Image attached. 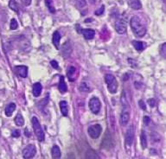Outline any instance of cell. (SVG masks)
I'll return each mask as SVG.
<instances>
[{
	"label": "cell",
	"mask_w": 166,
	"mask_h": 159,
	"mask_svg": "<svg viewBox=\"0 0 166 159\" xmlns=\"http://www.w3.org/2000/svg\"><path fill=\"white\" fill-rule=\"evenodd\" d=\"M15 71L17 75L22 78H26L28 75V68L26 66H16L15 67Z\"/></svg>",
	"instance_id": "cell-11"
},
{
	"label": "cell",
	"mask_w": 166,
	"mask_h": 159,
	"mask_svg": "<svg viewBox=\"0 0 166 159\" xmlns=\"http://www.w3.org/2000/svg\"><path fill=\"white\" fill-rule=\"evenodd\" d=\"M53 44L54 46L56 47V49H59L60 48V41H61V35L58 31H55L54 34H53Z\"/></svg>",
	"instance_id": "cell-13"
},
{
	"label": "cell",
	"mask_w": 166,
	"mask_h": 159,
	"mask_svg": "<svg viewBox=\"0 0 166 159\" xmlns=\"http://www.w3.org/2000/svg\"><path fill=\"white\" fill-rule=\"evenodd\" d=\"M67 75L68 78L70 81H74L76 80L77 76H78V73H77L76 68L74 66H70L67 69Z\"/></svg>",
	"instance_id": "cell-10"
},
{
	"label": "cell",
	"mask_w": 166,
	"mask_h": 159,
	"mask_svg": "<svg viewBox=\"0 0 166 159\" xmlns=\"http://www.w3.org/2000/svg\"><path fill=\"white\" fill-rule=\"evenodd\" d=\"M18 27V24H17V22H16V20L15 18H13L11 21V30H16Z\"/></svg>",
	"instance_id": "cell-29"
},
{
	"label": "cell",
	"mask_w": 166,
	"mask_h": 159,
	"mask_svg": "<svg viewBox=\"0 0 166 159\" xmlns=\"http://www.w3.org/2000/svg\"><path fill=\"white\" fill-rule=\"evenodd\" d=\"M125 139H126V145L128 146H131L132 143H133L134 140V127L132 125L130 126L127 131H126V137H125Z\"/></svg>",
	"instance_id": "cell-9"
},
{
	"label": "cell",
	"mask_w": 166,
	"mask_h": 159,
	"mask_svg": "<svg viewBox=\"0 0 166 159\" xmlns=\"http://www.w3.org/2000/svg\"><path fill=\"white\" fill-rule=\"evenodd\" d=\"M105 83L107 85V89L108 91L114 94L118 90V82L117 80L115 78V76H114L111 74H108V75H105Z\"/></svg>",
	"instance_id": "cell-3"
},
{
	"label": "cell",
	"mask_w": 166,
	"mask_h": 159,
	"mask_svg": "<svg viewBox=\"0 0 166 159\" xmlns=\"http://www.w3.org/2000/svg\"><path fill=\"white\" fill-rule=\"evenodd\" d=\"M75 5H76V7L81 12L82 11L85 9L87 10V3H86V0H76V2H75Z\"/></svg>",
	"instance_id": "cell-23"
},
{
	"label": "cell",
	"mask_w": 166,
	"mask_h": 159,
	"mask_svg": "<svg viewBox=\"0 0 166 159\" xmlns=\"http://www.w3.org/2000/svg\"><path fill=\"white\" fill-rule=\"evenodd\" d=\"M22 1H23V3H24L25 5H26V6L29 5L30 3H31V0H22Z\"/></svg>",
	"instance_id": "cell-37"
},
{
	"label": "cell",
	"mask_w": 166,
	"mask_h": 159,
	"mask_svg": "<svg viewBox=\"0 0 166 159\" xmlns=\"http://www.w3.org/2000/svg\"><path fill=\"white\" fill-rule=\"evenodd\" d=\"M90 2H91L92 4H94V3L96 2V0H90Z\"/></svg>",
	"instance_id": "cell-39"
},
{
	"label": "cell",
	"mask_w": 166,
	"mask_h": 159,
	"mask_svg": "<svg viewBox=\"0 0 166 159\" xmlns=\"http://www.w3.org/2000/svg\"><path fill=\"white\" fill-rule=\"evenodd\" d=\"M62 56H64L65 53H67V57L70 55V53H71V47H70V45H68V43H66L63 44V46H62Z\"/></svg>",
	"instance_id": "cell-25"
},
{
	"label": "cell",
	"mask_w": 166,
	"mask_h": 159,
	"mask_svg": "<svg viewBox=\"0 0 166 159\" xmlns=\"http://www.w3.org/2000/svg\"><path fill=\"white\" fill-rule=\"evenodd\" d=\"M150 119L149 117H147V116L144 117V123H145V125H148L150 124Z\"/></svg>",
	"instance_id": "cell-35"
},
{
	"label": "cell",
	"mask_w": 166,
	"mask_h": 159,
	"mask_svg": "<svg viewBox=\"0 0 166 159\" xmlns=\"http://www.w3.org/2000/svg\"><path fill=\"white\" fill-rule=\"evenodd\" d=\"M140 140H141V145L143 149H146L147 147V139H146V132L143 131L141 132V136H140Z\"/></svg>",
	"instance_id": "cell-26"
},
{
	"label": "cell",
	"mask_w": 166,
	"mask_h": 159,
	"mask_svg": "<svg viewBox=\"0 0 166 159\" xmlns=\"http://www.w3.org/2000/svg\"><path fill=\"white\" fill-rule=\"evenodd\" d=\"M83 36L87 40H91L93 39L94 36H95V31L92 30V29H84L81 30Z\"/></svg>",
	"instance_id": "cell-12"
},
{
	"label": "cell",
	"mask_w": 166,
	"mask_h": 159,
	"mask_svg": "<svg viewBox=\"0 0 166 159\" xmlns=\"http://www.w3.org/2000/svg\"><path fill=\"white\" fill-rule=\"evenodd\" d=\"M45 4H46V6L48 7L49 11L51 13H55L56 12V8L53 4V1L52 0H45Z\"/></svg>",
	"instance_id": "cell-27"
},
{
	"label": "cell",
	"mask_w": 166,
	"mask_h": 159,
	"mask_svg": "<svg viewBox=\"0 0 166 159\" xmlns=\"http://www.w3.org/2000/svg\"><path fill=\"white\" fill-rule=\"evenodd\" d=\"M15 123L17 126H23L25 125V119H24V117L21 114L20 112L17 113V115L16 116L15 118Z\"/></svg>",
	"instance_id": "cell-22"
},
{
	"label": "cell",
	"mask_w": 166,
	"mask_h": 159,
	"mask_svg": "<svg viewBox=\"0 0 166 159\" xmlns=\"http://www.w3.org/2000/svg\"><path fill=\"white\" fill-rule=\"evenodd\" d=\"M138 105H139V107L143 109V110H146V104L145 102L143 101V100H139V102H138Z\"/></svg>",
	"instance_id": "cell-34"
},
{
	"label": "cell",
	"mask_w": 166,
	"mask_h": 159,
	"mask_svg": "<svg viewBox=\"0 0 166 159\" xmlns=\"http://www.w3.org/2000/svg\"><path fill=\"white\" fill-rule=\"evenodd\" d=\"M160 53H161V55H162V56L164 57V58H165L166 57V54H165V51H166V44L164 43L162 45V47H161V50H160Z\"/></svg>",
	"instance_id": "cell-31"
},
{
	"label": "cell",
	"mask_w": 166,
	"mask_h": 159,
	"mask_svg": "<svg viewBox=\"0 0 166 159\" xmlns=\"http://www.w3.org/2000/svg\"><path fill=\"white\" fill-rule=\"evenodd\" d=\"M126 29H127V24H126V19L124 18H119L117 20L116 24H115V30L119 34H125L126 32Z\"/></svg>",
	"instance_id": "cell-8"
},
{
	"label": "cell",
	"mask_w": 166,
	"mask_h": 159,
	"mask_svg": "<svg viewBox=\"0 0 166 159\" xmlns=\"http://www.w3.org/2000/svg\"><path fill=\"white\" fill-rule=\"evenodd\" d=\"M11 136H12L13 138H18V137L20 136V131H18V130H15V131H13V132L11 133Z\"/></svg>",
	"instance_id": "cell-33"
},
{
	"label": "cell",
	"mask_w": 166,
	"mask_h": 159,
	"mask_svg": "<svg viewBox=\"0 0 166 159\" xmlns=\"http://www.w3.org/2000/svg\"><path fill=\"white\" fill-rule=\"evenodd\" d=\"M79 90L81 93H88L91 90L89 85L87 83V82H81L79 86Z\"/></svg>",
	"instance_id": "cell-24"
},
{
	"label": "cell",
	"mask_w": 166,
	"mask_h": 159,
	"mask_svg": "<svg viewBox=\"0 0 166 159\" xmlns=\"http://www.w3.org/2000/svg\"><path fill=\"white\" fill-rule=\"evenodd\" d=\"M42 90H43V87L42 85L39 82H37L33 85V88H32V93L34 97H39L42 93Z\"/></svg>",
	"instance_id": "cell-14"
},
{
	"label": "cell",
	"mask_w": 166,
	"mask_h": 159,
	"mask_svg": "<svg viewBox=\"0 0 166 159\" xmlns=\"http://www.w3.org/2000/svg\"><path fill=\"white\" fill-rule=\"evenodd\" d=\"M123 111L120 115V124L122 126H126L130 120V109L129 106H123Z\"/></svg>",
	"instance_id": "cell-7"
},
{
	"label": "cell",
	"mask_w": 166,
	"mask_h": 159,
	"mask_svg": "<svg viewBox=\"0 0 166 159\" xmlns=\"http://www.w3.org/2000/svg\"><path fill=\"white\" fill-rule=\"evenodd\" d=\"M131 28L135 36L142 37L146 34V27L143 24L142 20L138 16H134L131 19Z\"/></svg>",
	"instance_id": "cell-1"
},
{
	"label": "cell",
	"mask_w": 166,
	"mask_h": 159,
	"mask_svg": "<svg viewBox=\"0 0 166 159\" xmlns=\"http://www.w3.org/2000/svg\"><path fill=\"white\" fill-rule=\"evenodd\" d=\"M58 89H59V91L61 92V93H64L68 91V87H67V84L65 82L63 76L60 77V81H59V84H58Z\"/></svg>",
	"instance_id": "cell-16"
},
{
	"label": "cell",
	"mask_w": 166,
	"mask_h": 159,
	"mask_svg": "<svg viewBox=\"0 0 166 159\" xmlns=\"http://www.w3.org/2000/svg\"><path fill=\"white\" fill-rule=\"evenodd\" d=\"M9 7L11 9L12 11H14L18 12V5L16 4V1L11 0V1L9 2Z\"/></svg>",
	"instance_id": "cell-28"
},
{
	"label": "cell",
	"mask_w": 166,
	"mask_h": 159,
	"mask_svg": "<svg viewBox=\"0 0 166 159\" xmlns=\"http://www.w3.org/2000/svg\"><path fill=\"white\" fill-rule=\"evenodd\" d=\"M86 159H100L98 154L92 149H89L86 152Z\"/></svg>",
	"instance_id": "cell-21"
},
{
	"label": "cell",
	"mask_w": 166,
	"mask_h": 159,
	"mask_svg": "<svg viewBox=\"0 0 166 159\" xmlns=\"http://www.w3.org/2000/svg\"><path fill=\"white\" fill-rule=\"evenodd\" d=\"M60 109H61V114L63 116H68V113H69V105L68 103L64 101V100H62L60 102Z\"/></svg>",
	"instance_id": "cell-19"
},
{
	"label": "cell",
	"mask_w": 166,
	"mask_h": 159,
	"mask_svg": "<svg viewBox=\"0 0 166 159\" xmlns=\"http://www.w3.org/2000/svg\"><path fill=\"white\" fill-rule=\"evenodd\" d=\"M15 110H16V104L10 103L5 108V115L7 117H11L12 115V113Z\"/></svg>",
	"instance_id": "cell-20"
},
{
	"label": "cell",
	"mask_w": 166,
	"mask_h": 159,
	"mask_svg": "<svg viewBox=\"0 0 166 159\" xmlns=\"http://www.w3.org/2000/svg\"><path fill=\"white\" fill-rule=\"evenodd\" d=\"M50 64H51V66H52L55 69H58V68H59V65H58V62H57L56 61H51Z\"/></svg>",
	"instance_id": "cell-32"
},
{
	"label": "cell",
	"mask_w": 166,
	"mask_h": 159,
	"mask_svg": "<svg viewBox=\"0 0 166 159\" xmlns=\"http://www.w3.org/2000/svg\"><path fill=\"white\" fill-rule=\"evenodd\" d=\"M37 153V149L35 145L29 144L23 151V157L25 159H32Z\"/></svg>",
	"instance_id": "cell-5"
},
{
	"label": "cell",
	"mask_w": 166,
	"mask_h": 159,
	"mask_svg": "<svg viewBox=\"0 0 166 159\" xmlns=\"http://www.w3.org/2000/svg\"><path fill=\"white\" fill-rule=\"evenodd\" d=\"M148 103H149V105H150L151 107H155L156 101H155V99H150L148 100Z\"/></svg>",
	"instance_id": "cell-36"
},
{
	"label": "cell",
	"mask_w": 166,
	"mask_h": 159,
	"mask_svg": "<svg viewBox=\"0 0 166 159\" xmlns=\"http://www.w3.org/2000/svg\"><path fill=\"white\" fill-rule=\"evenodd\" d=\"M132 45L134 48L138 51H143L146 48V43L140 41H132Z\"/></svg>",
	"instance_id": "cell-15"
},
{
	"label": "cell",
	"mask_w": 166,
	"mask_h": 159,
	"mask_svg": "<svg viewBox=\"0 0 166 159\" xmlns=\"http://www.w3.org/2000/svg\"><path fill=\"white\" fill-rule=\"evenodd\" d=\"M101 104L98 98H92L89 100V108L91 111L94 114H98L101 111Z\"/></svg>",
	"instance_id": "cell-6"
},
{
	"label": "cell",
	"mask_w": 166,
	"mask_h": 159,
	"mask_svg": "<svg viewBox=\"0 0 166 159\" xmlns=\"http://www.w3.org/2000/svg\"><path fill=\"white\" fill-rule=\"evenodd\" d=\"M104 11H105V6H104V5H102L101 7L99 9L98 11H96L94 13H95V15H96V16H101V15H102V14L104 13Z\"/></svg>",
	"instance_id": "cell-30"
},
{
	"label": "cell",
	"mask_w": 166,
	"mask_h": 159,
	"mask_svg": "<svg viewBox=\"0 0 166 159\" xmlns=\"http://www.w3.org/2000/svg\"><path fill=\"white\" fill-rule=\"evenodd\" d=\"M25 135L28 136V137H29V136H30V133L29 132L28 129H26V130H25Z\"/></svg>",
	"instance_id": "cell-38"
},
{
	"label": "cell",
	"mask_w": 166,
	"mask_h": 159,
	"mask_svg": "<svg viewBox=\"0 0 166 159\" xmlns=\"http://www.w3.org/2000/svg\"><path fill=\"white\" fill-rule=\"evenodd\" d=\"M88 134L89 136L92 138L93 139H98L100 135L101 134V131H102V127L101 125H91L88 128Z\"/></svg>",
	"instance_id": "cell-4"
},
{
	"label": "cell",
	"mask_w": 166,
	"mask_h": 159,
	"mask_svg": "<svg viewBox=\"0 0 166 159\" xmlns=\"http://www.w3.org/2000/svg\"><path fill=\"white\" fill-rule=\"evenodd\" d=\"M128 4L133 10H139L142 8V4L140 0H128Z\"/></svg>",
	"instance_id": "cell-17"
},
{
	"label": "cell",
	"mask_w": 166,
	"mask_h": 159,
	"mask_svg": "<svg viewBox=\"0 0 166 159\" xmlns=\"http://www.w3.org/2000/svg\"><path fill=\"white\" fill-rule=\"evenodd\" d=\"M31 122H32L33 130H34V132H35V134L37 136L38 141L39 142L44 141V132H43V128L41 126L40 123H39V121H38L37 117H33L32 119H31Z\"/></svg>",
	"instance_id": "cell-2"
},
{
	"label": "cell",
	"mask_w": 166,
	"mask_h": 159,
	"mask_svg": "<svg viewBox=\"0 0 166 159\" xmlns=\"http://www.w3.org/2000/svg\"><path fill=\"white\" fill-rule=\"evenodd\" d=\"M51 154H52L53 159H60L61 158V150L57 145H54L51 150Z\"/></svg>",
	"instance_id": "cell-18"
}]
</instances>
